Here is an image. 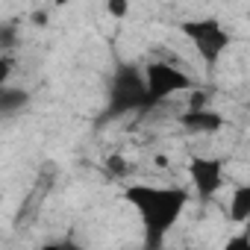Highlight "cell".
<instances>
[{
    "label": "cell",
    "instance_id": "4",
    "mask_svg": "<svg viewBox=\"0 0 250 250\" xmlns=\"http://www.w3.org/2000/svg\"><path fill=\"white\" fill-rule=\"evenodd\" d=\"M142 77H145V109L168 100L177 91H191L194 88V80L186 71H180L168 62H150Z\"/></svg>",
    "mask_w": 250,
    "mask_h": 250
},
{
    "label": "cell",
    "instance_id": "16",
    "mask_svg": "<svg viewBox=\"0 0 250 250\" xmlns=\"http://www.w3.org/2000/svg\"><path fill=\"white\" fill-rule=\"evenodd\" d=\"M33 24L44 27V24H47V12H44V9H36V12H33Z\"/></svg>",
    "mask_w": 250,
    "mask_h": 250
},
{
    "label": "cell",
    "instance_id": "11",
    "mask_svg": "<svg viewBox=\"0 0 250 250\" xmlns=\"http://www.w3.org/2000/svg\"><path fill=\"white\" fill-rule=\"evenodd\" d=\"M224 250H250V232H238V235L227 238Z\"/></svg>",
    "mask_w": 250,
    "mask_h": 250
},
{
    "label": "cell",
    "instance_id": "2",
    "mask_svg": "<svg viewBox=\"0 0 250 250\" xmlns=\"http://www.w3.org/2000/svg\"><path fill=\"white\" fill-rule=\"evenodd\" d=\"M145 109V77L133 65H121L109 83V103L103 118H118Z\"/></svg>",
    "mask_w": 250,
    "mask_h": 250
},
{
    "label": "cell",
    "instance_id": "10",
    "mask_svg": "<svg viewBox=\"0 0 250 250\" xmlns=\"http://www.w3.org/2000/svg\"><path fill=\"white\" fill-rule=\"evenodd\" d=\"M106 171L112 177H127L130 174V165H127V159H124L121 153H109L106 156Z\"/></svg>",
    "mask_w": 250,
    "mask_h": 250
},
{
    "label": "cell",
    "instance_id": "6",
    "mask_svg": "<svg viewBox=\"0 0 250 250\" xmlns=\"http://www.w3.org/2000/svg\"><path fill=\"white\" fill-rule=\"evenodd\" d=\"M180 124L188 130V133H203V136H212L218 130H224V115L215 112V109H194V112H186L180 118Z\"/></svg>",
    "mask_w": 250,
    "mask_h": 250
},
{
    "label": "cell",
    "instance_id": "12",
    "mask_svg": "<svg viewBox=\"0 0 250 250\" xmlns=\"http://www.w3.org/2000/svg\"><path fill=\"white\" fill-rule=\"evenodd\" d=\"M106 12H109L112 18H124V15L130 12V6L124 3V0H109V3H106Z\"/></svg>",
    "mask_w": 250,
    "mask_h": 250
},
{
    "label": "cell",
    "instance_id": "8",
    "mask_svg": "<svg viewBox=\"0 0 250 250\" xmlns=\"http://www.w3.org/2000/svg\"><path fill=\"white\" fill-rule=\"evenodd\" d=\"M30 103V94L24 88H0V115H12Z\"/></svg>",
    "mask_w": 250,
    "mask_h": 250
},
{
    "label": "cell",
    "instance_id": "7",
    "mask_svg": "<svg viewBox=\"0 0 250 250\" xmlns=\"http://www.w3.org/2000/svg\"><path fill=\"white\" fill-rule=\"evenodd\" d=\"M247 218H250V188L247 186H238L232 191V200H229V221L244 224Z\"/></svg>",
    "mask_w": 250,
    "mask_h": 250
},
{
    "label": "cell",
    "instance_id": "15",
    "mask_svg": "<svg viewBox=\"0 0 250 250\" xmlns=\"http://www.w3.org/2000/svg\"><path fill=\"white\" fill-rule=\"evenodd\" d=\"M39 250H80L74 241H50V244H42Z\"/></svg>",
    "mask_w": 250,
    "mask_h": 250
},
{
    "label": "cell",
    "instance_id": "5",
    "mask_svg": "<svg viewBox=\"0 0 250 250\" xmlns=\"http://www.w3.org/2000/svg\"><path fill=\"white\" fill-rule=\"evenodd\" d=\"M188 177L200 200H212L224 186V162L215 156H194L188 162Z\"/></svg>",
    "mask_w": 250,
    "mask_h": 250
},
{
    "label": "cell",
    "instance_id": "1",
    "mask_svg": "<svg viewBox=\"0 0 250 250\" xmlns=\"http://www.w3.org/2000/svg\"><path fill=\"white\" fill-rule=\"evenodd\" d=\"M127 200L145 227V250H162L168 232L177 227L180 215L188 206V188L180 186H147V183H133L124 188Z\"/></svg>",
    "mask_w": 250,
    "mask_h": 250
},
{
    "label": "cell",
    "instance_id": "17",
    "mask_svg": "<svg viewBox=\"0 0 250 250\" xmlns=\"http://www.w3.org/2000/svg\"><path fill=\"white\" fill-rule=\"evenodd\" d=\"M156 165L159 168H168V156H156Z\"/></svg>",
    "mask_w": 250,
    "mask_h": 250
},
{
    "label": "cell",
    "instance_id": "3",
    "mask_svg": "<svg viewBox=\"0 0 250 250\" xmlns=\"http://www.w3.org/2000/svg\"><path fill=\"white\" fill-rule=\"evenodd\" d=\"M180 33L194 44L197 56H200L209 68H215L218 59H221V56L227 53V47L232 44V36L221 27L218 18H194V21H183V24H180Z\"/></svg>",
    "mask_w": 250,
    "mask_h": 250
},
{
    "label": "cell",
    "instance_id": "18",
    "mask_svg": "<svg viewBox=\"0 0 250 250\" xmlns=\"http://www.w3.org/2000/svg\"><path fill=\"white\" fill-rule=\"evenodd\" d=\"M186 250H209V247H186Z\"/></svg>",
    "mask_w": 250,
    "mask_h": 250
},
{
    "label": "cell",
    "instance_id": "13",
    "mask_svg": "<svg viewBox=\"0 0 250 250\" xmlns=\"http://www.w3.org/2000/svg\"><path fill=\"white\" fill-rule=\"evenodd\" d=\"M9 74H12V59H9V56H3V53H0V88L6 85Z\"/></svg>",
    "mask_w": 250,
    "mask_h": 250
},
{
    "label": "cell",
    "instance_id": "14",
    "mask_svg": "<svg viewBox=\"0 0 250 250\" xmlns=\"http://www.w3.org/2000/svg\"><path fill=\"white\" fill-rule=\"evenodd\" d=\"M206 103H209V94H206V91H194V97H191V103H188V112L206 109Z\"/></svg>",
    "mask_w": 250,
    "mask_h": 250
},
{
    "label": "cell",
    "instance_id": "9",
    "mask_svg": "<svg viewBox=\"0 0 250 250\" xmlns=\"http://www.w3.org/2000/svg\"><path fill=\"white\" fill-rule=\"evenodd\" d=\"M18 24L15 21H3V24H0V53H3V56H9L15 47H18Z\"/></svg>",
    "mask_w": 250,
    "mask_h": 250
}]
</instances>
